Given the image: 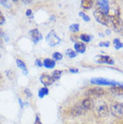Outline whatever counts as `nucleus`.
<instances>
[{"mask_svg": "<svg viewBox=\"0 0 123 124\" xmlns=\"http://www.w3.org/2000/svg\"><path fill=\"white\" fill-rule=\"evenodd\" d=\"M43 61V67L44 68H48V69H52V68H55L56 66V61L54 59H44L42 60Z\"/></svg>", "mask_w": 123, "mask_h": 124, "instance_id": "nucleus-15", "label": "nucleus"}, {"mask_svg": "<svg viewBox=\"0 0 123 124\" xmlns=\"http://www.w3.org/2000/svg\"><path fill=\"white\" fill-rule=\"evenodd\" d=\"M110 112L117 118H123V102H113L110 106Z\"/></svg>", "mask_w": 123, "mask_h": 124, "instance_id": "nucleus-4", "label": "nucleus"}, {"mask_svg": "<svg viewBox=\"0 0 123 124\" xmlns=\"http://www.w3.org/2000/svg\"><path fill=\"white\" fill-rule=\"evenodd\" d=\"M96 6L100 11L104 13L105 15H109L110 13V2L108 0H99L96 2Z\"/></svg>", "mask_w": 123, "mask_h": 124, "instance_id": "nucleus-8", "label": "nucleus"}, {"mask_svg": "<svg viewBox=\"0 0 123 124\" xmlns=\"http://www.w3.org/2000/svg\"><path fill=\"white\" fill-rule=\"evenodd\" d=\"M85 110L83 108V106L81 104H76L73 107H71L68 111V113L71 116H74V117H77V116H81L85 113Z\"/></svg>", "mask_w": 123, "mask_h": 124, "instance_id": "nucleus-7", "label": "nucleus"}, {"mask_svg": "<svg viewBox=\"0 0 123 124\" xmlns=\"http://www.w3.org/2000/svg\"><path fill=\"white\" fill-rule=\"evenodd\" d=\"M46 42L50 47H55L61 42V39L56 34L54 31H50L46 36Z\"/></svg>", "mask_w": 123, "mask_h": 124, "instance_id": "nucleus-5", "label": "nucleus"}, {"mask_svg": "<svg viewBox=\"0 0 123 124\" xmlns=\"http://www.w3.org/2000/svg\"><path fill=\"white\" fill-rule=\"evenodd\" d=\"M19 102H20V105H21V107H23V102H22L21 99H19Z\"/></svg>", "mask_w": 123, "mask_h": 124, "instance_id": "nucleus-40", "label": "nucleus"}, {"mask_svg": "<svg viewBox=\"0 0 123 124\" xmlns=\"http://www.w3.org/2000/svg\"><path fill=\"white\" fill-rule=\"evenodd\" d=\"M52 58L55 61H59V60H61L63 59V55H62V53L56 51V52H54L52 54Z\"/></svg>", "mask_w": 123, "mask_h": 124, "instance_id": "nucleus-23", "label": "nucleus"}, {"mask_svg": "<svg viewBox=\"0 0 123 124\" xmlns=\"http://www.w3.org/2000/svg\"><path fill=\"white\" fill-rule=\"evenodd\" d=\"M93 6V1L92 0H82L81 1V6L85 10L91 9Z\"/></svg>", "mask_w": 123, "mask_h": 124, "instance_id": "nucleus-18", "label": "nucleus"}, {"mask_svg": "<svg viewBox=\"0 0 123 124\" xmlns=\"http://www.w3.org/2000/svg\"><path fill=\"white\" fill-rule=\"evenodd\" d=\"M69 31L71 32H74V33H77V31H79V24L78 23H73L69 26Z\"/></svg>", "mask_w": 123, "mask_h": 124, "instance_id": "nucleus-24", "label": "nucleus"}, {"mask_svg": "<svg viewBox=\"0 0 123 124\" xmlns=\"http://www.w3.org/2000/svg\"><path fill=\"white\" fill-rule=\"evenodd\" d=\"M69 72L73 73V74H77V73H79V69L76 68H69Z\"/></svg>", "mask_w": 123, "mask_h": 124, "instance_id": "nucleus-31", "label": "nucleus"}, {"mask_svg": "<svg viewBox=\"0 0 123 124\" xmlns=\"http://www.w3.org/2000/svg\"><path fill=\"white\" fill-rule=\"evenodd\" d=\"M80 40H82V42H85V43H89L90 41L92 40V37L90 35V34H87V33H82L80 34Z\"/></svg>", "mask_w": 123, "mask_h": 124, "instance_id": "nucleus-19", "label": "nucleus"}, {"mask_svg": "<svg viewBox=\"0 0 123 124\" xmlns=\"http://www.w3.org/2000/svg\"><path fill=\"white\" fill-rule=\"evenodd\" d=\"M49 94V89H48V87L46 86H43L41 88L39 89V92H38V95L40 98H43L44 96H46Z\"/></svg>", "mask_w": 123, "mask_h": 124, "instance_id": "nucleus-20", "label": "nucleus"}, {"mask_svg": "<svg viewBox=\"0 0 123 124\" xmlns=\"http://www.w3.org/2000/svg\"><path fill=\"white\" fill-rule=\"evenodd\" d=\"M114 48H115L116 50H120V49L123 48V43L121 41H120V42H118V43L114 44Z\"/></svg>", "mask_w": 123, "mask_h": 124, "instance_id": "nucleus-29", "label": "nucleus"}, {"mask_svg": "<svg viewBox=\"0 0 123 124\" xmlns=\"http://www.w3.org/2000/svg\"><path fill=\"white\" fill-rule=\"evenodd\" d=\"M119 86H120L121 88H123V84H121V83H119V85H118Z\"/></svg>", "mask_w": 123, "mask_h": 124, "instance_id": "nucleus-41", "label": "nucleus"}, {"mask_svg": "<svg viewBox=\"0 0 123 124\" xmlns=\"http://www.w3.org/2000/svg\"><path fill=\"white\" fill-rule=\"evenodd\" d=\"M74 49H75V51L77 53L83 54V53L85 52L86 46L85 44L84 43V42H82V41H77V42H75Z\"/></svg>", "mask_w": 123, "mask_h": 124, "instance_id": "nucleus-13", "label": "nucleus"}, {"mask_svg": "<svg viewBox=\"0 0 123 124\" xmlns=\"http://www.w3.org/2000/svg\"><path fill=\"white\" fill-rule=\"evenodd\" d=\"M4 35H5V34H4L3 31H2V30H1V28H0V37L2 38V37L4 36Z\"/></svg>", "mask_w": 123, "mask_h": 124, "instance_id": "nucleus-37", "label": "nucleus"}, {"mask_svg": "<svg viewBox=\"0 0 123 124\" xmlns=\"http://www.w3.org/2000/svg\"><path fill=\"white\" fill-rule=\"evenodd\" d=\"M105 93L104 89H102V87L99 86H94V87H91L89 89H87L85 92V94L89 97H100V96H102Z\"/></svg>", "mask_w": 123, "mask_h": 124, "instance_id": "nucleus-6", "label": "nucleus"}, {"mask_svg": "<svg viewBox=\"0 0 123 124\" xmlns=\"http://www.w3.org/2000/svg\"><path fill=\"white\" fill-rule=\"evenodd\" d=\"M110 20H111V23L112 24L118 28L120 25V16H116V15H110Z\"/></svg>", "mask_w": 123, "mask_h": 124, "instance_id": "nucleus-17", "label": "nucleus"}, {"mask_svg": "<svg viewBox=\"0 0 123 124\" xmlns=\"http://www.w3.org/2000/svg\"><path fill=\"white\" fill-rule=\"evenodd\" d=\"M6 78H8V79H10V80H13V79L15 78V72L13 71V70H11V69H9V70H6Z\"/></svg>", "mask_w": 123, "mask_h": 124, "instance_id": "nucleus-25", "label": "nucleus"}, {"mask_svg": "<svg viewBox=\"0 0 123 124\" xmlns=\"http://www.w3.org/2000/svg\"><path fill=\"white\" fill-rule=\"evenodd\" d=\"M111 33V30H107V31H106V34H107V35H110Z\"/></svg>", "mask_w": 123, "mask_h": 124, "instance_id": "nucleus-39", "label": "nucleus"}, {"mask_svg": "<svg viewBox=\"0 0 123 124\" xmlns=\"http://www.w3.org/2000/svg\"><path fill=\"white\" fill-rule=\"evenodd\" d=\"M94 101H93V99L92 98H91V97H86V98H85V99L82 101V102H81V105L83 106V108L85 110V111H87V110H90V109H92V107H94Z\"/></svg>", "mask_w": 123, "mask_h": 124, "instance_id": "nucleus-12", "label": "nucleus"}, {"mask_svg": "<svg viewBox=\"0 0 123 124\" xmlns=\"http://www.w3.org/2000/svg\"><path fill=\"white\" fill-rule=\"evenodd\" d=\"M29 33L31 35V40L33 41V43H38L41 39H42V35L40 33L38 29H32L31 31H29Z\"/></svg>", "mask_w": 123, "mask_h": 124, "instance_id": "nucleus-11", "label": "nucleus"}, {"mask_svg": "<svg viewBox=\"0 0 123 124\" xmlns=\"http://www.w3.org/2000/svg\"><path fill=\"white\" fill-rule=\"evenodd\" d=\"M120 40L119 39V38H116V39H113V40H112V42H113V44H116L118 43V42H120Z\"/></svg>", "mask_w": 123, "mask_h": 124, "instance_id": "nucleus-36", "label": "nucleus"}, {"mask_svg": "<svg viewBox=\"0 0 123 124\" xmlns=\"http://www.w3.org/2000/svg\"><path fill=\"white\" fill-rule=\"evenodd\" d=\"M66 55L68 57V58H70V59H74L76 58L77 55V53L75 51V50L73 49H68V50H66Z\"/></svg>", "mask_w": 123, "mask_h": 124, "instance_id": "nucleus-21", "label": "nucleus"}, {"mask_svg": "<svg viewBox=\"0 0 123 124\" xmlns=\"http://www.w3.org/2000/svg\"><path fill=\"white\" fill-rule=\"evenodd\" d=\"M0 4H1V5H3V6H6V7H8V6H9L7 1H4V0H2V1H0Z\"/></svg>", "mask_w": 123, "mask_h": 124, "instance_id": "nucleus-35", "label": "nucleus"}, {"mask_svg": "<svg viewBox=\"0 0 123 124\" xmlns=\"http://www.w3.org/2000/svg\"><path fill=\"white\" fill-rule=\"evenodd\" d=\"M25 15H26V16H28V17H32V11H31V9H27L26 10V13H25Z\"/></svg>", "mask_w": 123, "mask_h": 124, "instance_id": "nucleus-33", "label": "nucleus"}, {"mask_svg": "<svg viewBox=\"0 0 123 124\" xmlns=\"http://www.w3.org/2000/svg\"><path fill=\"white\" fill-rule=\"evenodd\" d=\"M0 47L2 48L3 47V40H2V38L0 37Z\"/></svg>", "mask_w": 123, "mask_h": 124, "instance_id": "nucleus-38", "label": "nucleus"}, {"mask_svg": "<svg viewBox=\"0 0 123 124\" xmlns=\"http://www.w3.org/2000/svg\"><path fill=\"white\" fill-rule=\"evenodd\" d=\"M62 73H63V72H62L61 70H59V69H57V70H54V71L52 72L51 76H52L53 78H55L56 80H59V78H61Z\"/></svg>", "mask_w": 123, "mask_h": 124, "instance_id": "nucleus-22", "label": "nucleus"}, {"mask_svg": "<svg viewBox=\"0 0 123 124\" xmlns=\"http://www.w3.org/2000/svg\"><path fill=\"white\" fill-rule=\"evenodd\" d=\"M35 65L37 66V67H39V68H41V67H43V61L41 59H37L35 60Z\"/></svg>", "mask_w": 123, "mask_h": 124, "instance_id": "nucleus-28", "label": "nucleus"}, {"mask_svg": "<svg viewBox=\"0 0 123 124\" xmlns=\"http://www.w3.org/2000/svg\"><path fill=\"white\" fill-rule=\"evenodd\" d=\"M95 62L99 63V64H107V65H114L115 64L114 59L108 55H99L96 57Z\"/></svg>", "mask_w": 123, "mask_h": 124, "instance_id": "nucleus-9", "label": "nucleus"}, {"mask_svg": "<svg viewBox=\"0 0 123 124\" xmlns=\"http://www.w3.org/2000/svg\"><path fill=\"white\" fill-rule=\"evenodd\" d=\"M16 65H17V67H18L20 69H22V71L23 72V74L24 75L28 74L27 67H26V64L24 63L23 60H22V59H16Z\"/></svg>", "mask_w": 123, "mask_h": 124, "instance_id": "nucleus-16", "label": "nucleus"}, {"mask_svg": "<svg viewBox=\"0 0 123 124\" xmlns=\"http://www.w3.org/2000/svg\"><path fill=\"white\" fill-rule=\"evenodd\" d=\"M79 16L82 17V19H83L85 22H90V17L87 16L86 14H85L84 12H82V11L79 12Z\"/></svg>", "mask_w": 123, "mask_h": 124, "instance_id": "nucleus-26", "label": "nucleus"}, {"mask_svg": "<svg viewBox=\"0 0 123 124\" xmlns=\"http://www.w3.org/2000/svg\"><path fill=\"white\" fill-rule=\"evenodd\" d=\"M34 124H42V122H41V121H40V120L39 115H37V116H36V119H35V122H34Z\"/></svg>", "mask_w": 123, "mask_h": 124, "instance_id": "nucleus-34", "label": "nucleus"}, {"mask_svg": "<svg viewBox=\"0 0 123 124\" xmlns=\"http://www.w3.org/2000/svg\"><path fill=\"white\" fill-rule=\"evenodd\" d=\"M40 83L44 85V86H49V85H51L57 81L55 78H53L51 75H49V74H42L41 76L40 77Z\"/></svg>", "mask_w": 123, "mask_h": 124, "instance_id": "nucleus-10", "label": "nucleus"}, {"mask_svg": "<svg viewBox=\"0 0 123 124\" xmlns=\"http://www.w3.org/2000/svg\"><path fill=\"white\" fill-rule=\"evenodd\" d=\"M93 16L94 18L99 23H101L102 25H105V26H108L109 25V23H111V20H110V15H105L104 13H102V11H100L98 8L94 9L93 11Z\"/></svg>", "mask_w": 123, "mask_h": 124, "instance_id": "nucleus-2", "label": "nucleus"}, {"mask_svg": "<svg viewBox=\"0 0 123 124\" xmlns=\"http://www.w3.org/2000/svg\"><path fill=\"white\" fill-rule=\"evenodd\" d=\"M5 22H6V19H5V16H4V15L2 14V13L0 12V24L2 25L5 23Z\"/></svg>", "mask_w": 123, "mask_h": 124, "instance_id": "nucleus-30", "label": "nucleus"}, {"mask_svg": "<svg viewBox=\"0 0 123 124\" xmlns=\"http://www.w3.org/2000/svg\"><path fill=\"white\" fill-rule=\"evenodd\" d=\"M109 93L116 96H123V88L117 85V86H111L109 89Z\"/></svg>", "mask_w": 123, "mask_h": 124, "instance_id": "nucleus-14", "label": "nucleus"}, {"mask_svg": "<svg viewBox=\"0 0 123 124\" xmlns=\"http://www.w3.org/2000/svg\"><path fill=\"white\" fill-rule=\"evenodd\" d=\"M110 44H111V42L108 41V40H106V41H101L99 43V47H106V48H109Z\"/></svg>", "mask_w": 123, "mask_h": 124, "instance_id": "nucleus-27", "label": "nucleus"}, {"mask_svg": "<svg viewBox=\"0 0 123 124\" xmlns=\"http://www.w3.org/2000/svg\"><path fill=\"white\" fill-rule=\"evenodd\" d=\"M94 111L97 116L102 118V117H106L108 115V113L110 112V108L105 102L100 101L94 104Z\"/></svg>", "mask_w": 123, "mask_h": 124, "instance_id": "nucleus-1", "label": "nucleus"}, {"mask_svg": "<svg viewBox=\"0 0 123 124\" xmlns=\"http://www.w3.org/2000/svg\"><path fill=\"white\" fill-rule=\"evenodd\" d=\"M24 93L27 94L28 97H31V96H32V93H31V91H30V89H29V88H25V89H24Z\"/></svg>", "mask_w": 123, "mask_h": 124, "instance_id": "nucleus-32", "label": "nucleus"}, {"mask_svg": "<svg viewBox=\"0 0 123 124\" xmlns=\"http://www.w3.org/2000/svg\"><path fill=\"white\" fill-rule=\"evenodd\" d=\"M91 84L96 85H109V86H117L119 82L113 80H109L103 78H93L91 79Z\"/></svg>", "mask_w": 123, "mask_h": 124, "instance_id": "nucleus-3", "label": "nucleus"}]
</instances>
